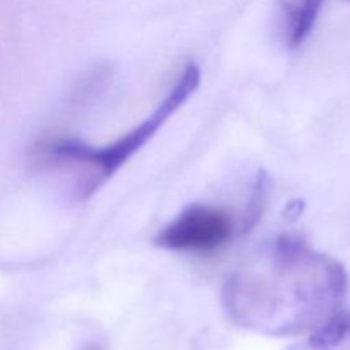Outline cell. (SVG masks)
<instances>
[{
    "label": "cell",
    "instance_id": "5",
    "mask_svg": "<svg viewBox=\"0 0 350 350\" xmlns=\"http://www.w3.org/2000/svg\"><path fill=\"white\" fill-rule=\"evenodd\" d=\"M350 335V311H338L311 330L308 347L314 350H328L337 347Z\"/></svg>",
    "mask_w": 350,
    "mask_h": 350
},
{
    "label": "cell",
    "instance_id": "2",
    "mask_svg": "<svg viewBox=\"0 0 350 350\" xmlns=\"http://www.w3.org/2000/svg\"><path fill=\"white\" fill-rule=\"evenodd\" d=\"M198 85H200V68L195 62H190L183 68L176 84L171 88L166 98L154 109L152 115L142 120L139 125L133 126L118 140L105 147H91L79 140L60 139L44 146V154L51 159L82 164V166L89 167L91 180L82 188L84 197H89L156 135L157 130L167 122V118L174 111L181 108V105L197 91Z\"/></svg>",
    "mask_w": 350,
    "mask_h": 350
},
{
    "label": "cell",
    "instance_id": "3",
    "mask_svg": "<svg viewBox=\"0 0 350 350\" xmlns=\"http://www.w3.org/2000/svg\"><path fill=\"white\" fill-rule=\"evenodd\" d=\"M234 234V219L224 208L195 204L161 229L154 243L173 252L214 253Z\"/></svg>",
    "mask_w": 350,
    "mask_h": 350
},
{
    "label": "cell",
    "instance_id": "4",
    "mask_svg": "<svg viewBox=\"0 0 350 350\" xmlns=\"http://www.w3.org/2000/svg\"><path fill=\"white\" fill-rule=\"evenodd\" d=\"M325 0H282L280 21L287 46L296 50L306 41L317 24Z\"/></svg>",
    "mask_w": 350,
    "mask_h": 350
},
{
    "label": "cell",
    "instance_id": "1",
    "mask_svg": "<svg viewBox=\"0 0 350 350\" xmlns=\"http://www.w3.org/2000/svg\"><path fill=\"white\" fill-rule=\"evenodd\" d=\"M349 277L334 256L317 253L297 234H280L232 272L222 306L236 325L272 337L311 332L344 310Z\"/></svg>",
    "mask_w": 350,
    "mask_h": 350
},
{
    "label": "cell",
    "instance_id": "6",
    "mask_svg": "<svg viewBox=\"0 0 350 350\" xmlns=\"http://www.w3.org/2000/svg\"><path fill=\"white\" fill-rule=\"evenodd\" d=\"M289 350H306V349H301V347H294V349H289Z\"/></svg>",
    "mask_w": 350,
    "mask_h": 350
},
{
    "label": "cell",
    "instance_id": "7",
    "mask_svg": "<svg viewBox=\"0 0 350 350\" xmlns=\"http://www.w3.org/2000/svg\"><path fill=\"white\" fill-rule=\"evenodd\" d=\"M349 2H350V0H349Z\"/></svg>",
    "mask_w": 350,
    "mask_h": 350
}]
</instances>
